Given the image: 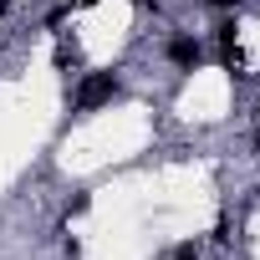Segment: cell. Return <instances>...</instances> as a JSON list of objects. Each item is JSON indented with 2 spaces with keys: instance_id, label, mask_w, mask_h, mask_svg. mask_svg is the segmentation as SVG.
Returning <instances> with one entry per match:
<instances>
[{
  "instance_id": "cell-4",
  "label": "cell",
  "mask_w": 260,
  "mask_h": 260,
  "mask_svg": "<svg viewBox=\"0 0 260 260\" xmlns=\"http://www.w3.org/2000/svg\"><path fill=\"white\" fill-rule=\"evenodd\" d=\"M209 6H219V11H230V6H240V0H209Z\"/></svg>"
},
{
  "instance_id": "cell-1",
  "label": "cell",
  "mask_w": 260,
  "mask_h": 260,
  "mask_svg": "<svg viewBox=\"0 0 260 260\" xmlns=\"http://www.w3.org/2000/svg\"><path fill=\"white\" fill-rule=\"evenodd\" d=\"M117 97V77L112 72H92L82 87H77V107L82 112H92V107H102V102H112Z\"/></svg>"
},
{
  "instance_id": "cell-3",
  "label": "cell",
  "mask_w": 260,
  "mask_h": 260,
  "mask_svg": "<svg viewBox=\"0 0 260 260\" xmlns=\"http://www.w3.org/2000/svg\"><path fill=\"white\" fill-rule=\"evenodd\" d=\"M194 255H199L194 245H179V250H174V260H194Z\"/></svg>"
},
{
  "instance_id": "cell-2",
  "label": "cell",
  "mask_w": 260,
  "mask_h": 260,
  "mask_svg": "<svg viewBox=\"0 0 260 260\" xmlns=\"http://www.w3.org/2000/svg\"><path fill=\"white\" fill-rule=\"evenodd\" d=\"M199 56H204L199 41H189V36H174V41H169V61H174V67H199Z\"/></svg>"
}]
</instances>
